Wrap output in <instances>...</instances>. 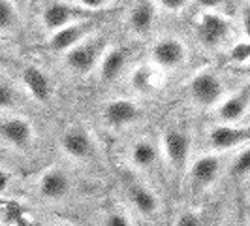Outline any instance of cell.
Masks as SVG:
<instances>
[{
    "label": "cell",
    "mask_w": 250,
    "mask_h": 226,
    "mask_svg": "<svg viewBox=\"0 0 250 226\" xmlns=\"http://www.w3.org/2000/svg\"><path fill=\"white\" fill-rule=\"evenodd\" d=\"M109 49L104 38L88 36L64 53V66L77 75H87L98 68L104 53Z\"/></svg>",
    "instance_id": "cell-1"
},
{
    "label": "cell",
    "mask_w": 250,
    "mask_h": 226,
    "mask_svg": "<svg viewBox=\"0 0 250 226\" xmlns=\"http://www.w3.org/2000/svg\"><path fill=\"white\" fill-rule=\"evenodd\" d=\"M94 12H88L85 8H79L77 4H70V2H62V0H55L49 2L43 12H42V26L47 34H53L57 30H61L64 26L74 25V23H81V21H92Z\"/></svg>",
    "instance_id": "cell-2"
},
{
    "label": "cell",
    "mask_w": 250,
    "mask_h": 226,
    "mask_svg": "<svg viewBox=\"0 0 250 226\" xmlns=\"http://www.w3.org/2000/svg\"><path fill=\"white\" fill-rule=\"evenodd\" d=\"M61 149L62 153L75 162H90L98 155V143L92 132L81 125L68 126L61 136Z\"/></svg>",
    "instance_id": "cell-3"
},
{
    "label": "cell",
    "mask_w": 250,
    "mask_h": 226,
    "mask_svg": "<svg viewBox=\"0 0 250 226\" xmlns=\"http://www.w3.org/2000/svg\"><path fill=\"white\" fill-rule=\"evenodd\" d=\"M224 94V81L211 70H201L188 81V96L201 108H216Z\"/></svg>",
    "instance_id": "cell-4"
},
{
    "label": "cell",
    "mask_w": 250,
    "mask_h": 226,
    "mask_svg": "<svg viewBox=\"0 0 250 226\" xmlns=\"http://www.w3.org/2000/svg\"><path fill=\"white\" fill-rule=\"evenodd\" d=\"M196 36L207 49H218L231 36V23L220 12H201L196 21Z\"/></svg>",
    "instance_id": "cell-5"
},
{
    "label": "cell",
    "mask_w": 250,
    "mask_h": 226,
    "mask_svg": "<svg viewBox=\"0 0 250 226\" xmlns=\"http://www.w3.org/2000/svg\"><path fill=\"white\" fill-rule=\"evenodd\" d=\"M188 49L185 42L177 36L158 38L150 47V61L158 70L171 72L187 63Z\"/></svg>",
    "instance_id": "cell-6"
},
{
    "label": "cell",
    "mask_w": 250,
    "mask_h": 226,
    "mask_svg": "<svg viewBox=\"0 0 250 226\" xmlns=\"http://www.w3.org/2000/svg\"><path fill=\"white\" fill-rule=\"evenodd\" d=\"M192 141L185 130L181 128H167L162 136V155L166 162L175 172L185 170L190 162Z\"/></svg>",
    "instance_id": "cell-7"
},
{
    "label": "cell",
    "mask_w": 250,
    "mask_h": 226,
    "mask_svg": "<svg viewBox=\"0 0 250 226\" xmlns=\"http://www.w3.org/2000/svg\"><path fill=\"white\" fill-rule=\"evenodd\" d=\"M74 190V181L62 168H51L38 181V192L47 202H64Z\"/></svg>",
    "instance_id": "cell-8"
},
{
    "label": "cell",
    "mask_w": 250,
    "mask_h": 226,
    "mask_svg": "<svg viewBox=\"0 0 250 226\" xmlns=\"http://www.w3.org/2000/svg\"><path fill=\"white\" fill-rule=\"evenodd\" d=\"M141 117V108L130 98H113L102 110L104 123L113 130H123L130 125L138 123Z\"/></svg>",
    "instance_id": "cell-9"
},
{
    "label": "cell",
    "mask_w": 250,
    "mask_h": 226,
    "mask_svg": "<svg viewBox=\"0 0 250 226\" xmlns=\"http://www.w3.org/2000/svg\"><path fill=\"white\" fill-rule=\"evenodd\" d=\"M222 172V158L218 155H201L190 164L188 181L194 190H207L216 183Z\"/></svg>",
    "instance_id": "cell-10"
},
{
    "label": "cell",
    "mask_w": 250,
    "mask_h": 226,
    "mask_svg": "<svg viewBox=\"0 0 250 226\" xmlns=\"http://www.w3.org/2000/svg\"><path fill=\"white\" fill-rule=\"evenodd\" d=\"M207 141L214 151H231L250 143V126L218 123L211 126L207 134Z\"/></svg>",
    "instance_id": "cell-11"
},
{
    "label": "cell",
    "mask_w": 250,
    "mask_h": 226,
    "mask_svg": "<svg viewBox=\"0 0 250 226\" xmlns=\"http://www.w3.org/2000/svg\"><path fill=\"white\" fill-rule=\"evenodd\" d=\"M0 138L13 149H28L34 143V126L25 117L13 115L0 121Z\"/></svg>",
    "instance_id": "cell-12"
},
{
    "label": "cell",
    "mask_w": 250,
    "mask_h": 226,
    "mask_svg": "<svg viewBox=\"0 0 250 226\" xmlns=\"http://www.w3.org/2000/svg\"><path fill=\"white\" fill-rule=\"evenodd\" d=\"M92 32V21H81V23H74V25H68L49 34L47 38V49L53 53H66L70 51L74 45H77L79 42H83L85 38L90 36Z\"/></svg>",
    "instance_id": "cell-13"
},
{
    "label": "cell",
    "mask_w": 250,
    "mask_h": 226,
    "mask_svg": "<svg viewBox=\"0 0 250 226\" xmlns=\"http://www.w3.org/2000/svg\"><path fill=\"white\" fill-rule=\"evenodd\" d=\"M250 110V83L247 87L239 89L233 94L224 96V100L216 106V119L218 123L237 125Z\"/></svg>",
    "instance_id": "cell-14"
},
{
    "label": "cell",
    "mask_w": 250,
    "mask_h": 226,
    "mask_svg": "<svg viewBox=\"0 0 250 226\" xmlns=\"http://www.w3.org/2000/svg\"><path fill=\"white\" fill-rule=\"evenodd\" d=\"M126 196H128V202L132 203V207L143 217H154L160 209V200H158L156 192L145 183H139L134 179L128 181Z\"/></svg>",
    "instance_id": "cell-15"
},
{
    "label": "cell",
    "mask_w": 250,
    "mask_h": 226,
    "mask_svg": "<svg viewBox=\"0 0 250 226\" xmlns=\"http://www.w3.org/2000/svg\"><path fill=\"white\" fill-rule=\"evenodd\" d=\"M156 21V4L152 0H141L128 12V28L136 36H147Z\"/></svg>",
    "instance_id": "cell-16"
},
{
    "label": "cell",
    "mask_w": 250,
    "mask_h": 226,
    "mask_svg": "<svg viewBox=\"0 0 250 226\" xmlns=\"http://www.w3.org/2000/svg\"><path fill=\"white\" fill-rule=\"evenodd\" d=\"M21 79L25 83L26 92L34 98L36 102H47L53 94V83H51L49 75L45 74L42 68L38 66H26L21 74Z\"/></svg>",
    "instance_id": "cell-17"
},
{
    "label": "cell",
    "mask_w": 250,
    "mask_h": 226,
    "mask_svg": "<svg viewBox=\"0 0 250 226\" xmlns=\"http://www.w3.org/2000/svg\"><path fill=\"white\" fill-rule=\"evenodd\" d=\"M128 64V51L123 47H111L104 53L98 64V77L105 83H111L117 77H121Z\"/></svg>",
    "instance_id": "cell-18"
},
{
    "label": "cell",
    "mask_w": 250,
    "mask_h": 226,
    "mask_svg": "<svg viewBox=\"0 0 250 226\" xmlns=\"http://www.w3.org/2000/svg\"><path fill=\"white\" fill-rule=\"evenodd\" d=\"M130 160L138 170H152L160 160V149L158 145L149 138H141L132 143L130 147Z\"/></svg>",
    "instance_id": "cell-19"
},
{
    "label": "cell",
    "mask_w": 250,
    "mask_h": 226,
    "mask_svg": "<svg viewBox=\"0 0 250 226\" xmlns=\"http://www.w3.org/2000/svg\"><path fill=\"white\" fill-rule=\"evenodd\" d=\"M19 25V12L12 0H0V36L13 32Z\"/></svg>",
    "instance_id": "cell-20"
},
{
    "label": "cell",
    "mask_w": 250,
    "mask_h": 226,
    "mask_svg": "<svg viewBox=\"0 0 250 226\" xmlns=\"http://www.w3.org/2000/svg\"><path fill=\"white\" fill-rule=\"evenodd\" d=\"M17 102H19V96H17L15 89L10 83L0 79V110H4V112L13 110L17 106Z\"/></svg>",
    "instance_id": "cell-21"
},
{
    "label": "cell",
    "mask_w": 250,
    "mask_h": 226,
    "mask_svg": "<svg viewBox=\"0 0 250 226\" xmlns=\"http://www.w3.org/2000/svg\"><path fill=\"white\" fill-rule=\"evenodd\" d=\"M231 174L235 177H243L250 174V145H247L235 157V160L231 164Z\"/></svg>",
    "instance_id": "cell-22"
},
{
    "label": "cell",
    "mask_w": 250,
    "mask_h": 226,
    "mask_svg": "<svg viewBox=\"0 0 250 226\" xmlns=\"http://www.w3.org/2000/svg\"><path fill=\"white\" fill-rule=\"evenodd\" d=\"M228 59H229L231 63L243 64V66H245L247 63H250V42L249 40L235 44V45L229 49V53H228Z\"/></svg>",
    "instance_id": "cell-23"
},
{
    "label": "cell",
    "mask_w": 250,
    "mask_h": 226,
    "mask_svg": "<svg viewBox=\"0 0 250 226\" xmlns=\"http://www.w3.org/2000/svg\"><path fill=\"white\" fill-rule=\"evenodd\" d=\"M104 226H134L132 217L121 209H113L104 217Z\"/></svg>",
    "instance_id": "cell-24"
},
{
    "label": "cell",
    "mask_w": 250,
    "mask_h": 226,
    "mask_svg": "<svg viewBox=\"0 0 250 226\" xmlns=\"http://www.w3.org/2000/svg\"><path fill=\"white\" fill-rule=\"evenodd\" d=\"M175 226H205V223L196 211H183L177 215Z\"/></svg>",
    "instance_id": "cell-25"
},
{
    "label": "cell",
    "mask_w": 250,
    "mask_h": 226,
    "mask_svg": "<svg viewBox=\"0 0 250 226\" xmlns=\"http://www.w3.org/2000/svg\"><path fill=\"white\" fill-rule=\"evenodd\" d=\"M154 4L158 8H162L164 12L181 13L190 4V0H154Z\"/></svg>",
    "instance_id": "cell-26"
},
{
    "label": "cell",
    "mask_w": 250,
    "mask_h": 226,
    "mask_svg": "<svg viewBox=\"0 0 250 226\" xmlns=\"http://www.w3.org/2000/svg\"><path fill=\"white\" fill-rule=\"evenodd\" d=\"M132 81H134V87L138 89V90H141V92H145V90H150V87H152V77H150V72L149 70H145V68H141V70H138L136 74H134V77H132Z\"/></svg>",
    "instance_id": "cell-27"
},
{
    "label": "cell",
    "mask_w": 250,
    "mask_h": 226,
    "mask_svg": "<svg viewBox=\"0 0 250 226\" xmlns=\"http://www.w3.org/2000/svg\"><path fill=\"white\" fill-rule=\"evenodd\" d=\"M74 4H77L79 8H85L88 12H100L105 10L113 4V0H74Z\"/></svg>",
    "instance_id": "cell-28"
},
{
    "label": "cell",
    "mask_w": 250,
    "mask_h": 226,
    "mask_svg": "<svg viewBox=\"0 0 250 226\" xmlns=\"http://www.w3.org/2000/svg\"><path fill=\"white\" fill-rule=\"evenodd\" d=\"M196 4L201 8V12H220L229 4V0H196Z\"/></svg>",
    "instance_id": "cell-29"
},
{
    "label": "cell",
    "mask_w": 250,
    "mask_h": 226,
    "mask_svg": "<svg viewBox=\"0 0 250 226\" xmlns=\"http://www.w3.org/2000/svg\"><path fill=\"white\" fill-rule=\"evenodd\" d=\"M241 25H243V34H245V40L250 42V4L247 2L245 8H243V13H241Z\"/></svg>",
    "instance_id": "cell-30"
},
{
    "label": "cell",
    "mask_w": 250,
    "mask_h": 226,
    "mask_svg": "<svg viewBox=\"0 0 250 226\" xmlns=\"http://www.w3.org/2000/svg\"><path fill=\"white\" fill-rule=\"evenodd\" d=\"M12 185V176H10V172L8 170H4V168H0V192H6L8 188Z\"/></svg>",
    "instance_id": "cell-31"
},
{
    "label": "cell",
    "mask_w": 250,
    "mask_h": 226,
    "mask_svg": "<svg viewBox=\"0 0 250 226\" xmlns=\"http://www.w3.org/2000/svg\"><path fill=\"white\" fill-rule=\"evenodd\" d=\"M6 59H8V53H6V47H4L2 42H0V64L6 63Z\"/></svg>",
    "instance_id": "cell-32"
},
{
    "label": "cell",
    "mask_w": 250,
    "mask_h": 226,
    "mask_svg": "<svg viewBox=\"0 0 250 226\" xmlns=\"http://www.w3.org/2000/svg\"><path fill=\"white\" fill-rule=\"evenodd\" d=\"M245 70H247V72H250V63L245 64Z\"/></svg>",
    "instance_id": "cell-33"
},
{
    "label": "cell",
    "mask_w": 250,
    "mask_h": 226,
    "mask_svg": "<svg viewBox=\"0 0 250 226\" xmlns=\"http://www.w3.org/2000/svg\"><path fill=\"white\" fill-rule=\"evenodd\" d=\"M53 226H68V225H53Z\"/></svg>",
    "instance_id": "cell-34"
},
{
    "label": "cell",
    "mask_w": 250,
    "mask_h": 226,
    "mask_svg": "<svg viewBox=\"0 0 250 226\" xmlns=\"http://www.w3.org/2000/svg\"><path fill=\"white\" fill-rule=\"evenodd\" d=\"M249 4H250V0H249Z\"/></svg>",
    "instance_id": "cell-35"
},
{
    "label": "cell",
    "mask_w": 250,
    "mask_h": 226,
    "mask_svg": "<svg viewBox=\"0 0 250 226\" xmlns=\"http://www.w3.org/2000/svg\"><path fill=\"white\" fill-rule=\"evenodd\" d=\"M0 226H2V225H0Z\"/></svg>",
    "instance_id": "cell-36"
}]
</instances>
